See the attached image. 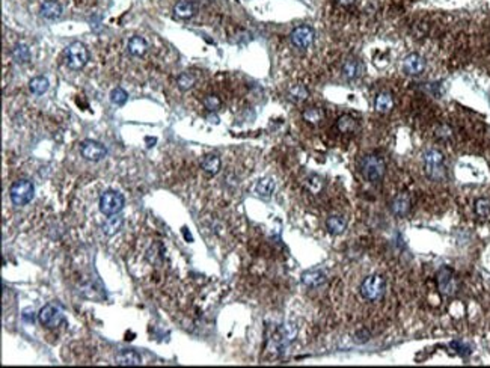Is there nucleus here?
Segmentation results:
<instances>
[{
	"label": "nucleus",
	"mask_w": 490,
	"mask_h": 368,
	"mask_svg": "<svg viewBox=\"0 0 490 368\" xmlns=\"http://www.w3.org/2000/svg\"><path fill=\"white\" fill-rule=\"evenodd\" d=\"M359 171L370 183H380L386 174V163L377 154H365L359 160Z\"/></svg>",
	"instance_id": "f257e3e1"
},
{
	"label": "nucleus",
	"mask_w": 490,
	"mask_h": 368,
	"mask_svg": "<svg viewBox=\"0 0 490 368\" xmlns=\"http://www.w3.org/2000/svg\"><path fill=\"white\" fill-rule=\"evenodd\" d=\"M424 171L425 175L433 181H442L446 177V168L443 165V154L438 150H428L424 153Z\"/></svg>",
	"instance_id": "f03ea898"
},
{
	"label": "nucleus",
	"mask_w": 490,
	"mask_h": 368,
	"mask_svg": "<svg viewBox=\"0 0 490 368\" xmlns=\"http://www.w3.org/2000/svg\"><path fill=\"white\" fill-rule=\"evenodd\" d=\"M386 290V281L380 275H370L366 276L361 284V294L363 299L376 302L383 297Z\"/></svg>",
	"instance_id": "7ed1b4c3"
},
{
	"label": "nucleus",
	"mask_w": 490,
	"mask_h": 368,
	"mask_svg": "<svg viewBox=\"0 0 490 368\" xmlns=\"http://www.w3.org/2000/svg\"><path fill=\"white\" fill-rule=\"evenodd\" d=\"M33 193H35L33 183L29 180H17L9 189V198L17 207H23L26 204H29L33 198Z\"/></svg>",
	"instance_id": "20e7f679"
},
{
	"label": "nucleus",
	"mask_w": 490,
	"mask_h": 368,
	"mask_svg": "<svg viewBox=\"0 0 490 368\" xmlns=\"http://www.w3.org/2000/svg\"><path fill=\"white\" fill-rule=\"evenodd\" d=\"M89 60V52L85 44L74 41L65 49V62L71 70H81Z\"/></svg>",
	"instance_id": "39448f33"
},
{
	"label": "nucleus",
	"mask_w": 490,
	"mask_h": 368,
	"mask_svg": "<svg viewBox=\"0 0 490 368\" xmlns=\"http://www.w3.org/2000/svg\"><path fill=\"white\" fill-rule=\"evenodd\" d=\"M126 206V199L119 192L107 190L100 196V211L106 216L118 214Z\"/></svg>",
	"instance_id": "423d86ee"
},
{
	"label": "nucleus",
	"mask_w": 490,
	"mask_h": 368,
	"mask_svg": "<svg viewBox=\"0 0 490 368\" xmlns=\"http://www.w3.org/2000/svg\"><path fill=\"white\" fill-rule=\"evenodd\" d=\"M436 284L440 294L451 297L459 291V281L454 275V272L450 267H440L436 273Z\"/></svg>",
	"instance_id": "0eeeda50"
},
{
	"label": "nucleus",
	"mask_w": 490,
	"mask_h": 368,
	"mask_svg": "<svg viewBox=\"0 0 490 368\" xmlns=\"http://www.w3.org/2000/svg\"><path fill=\"white\" fill-rule=\"evenodd\" d=\"M80 153L89 161H100V160H103L106 157L107 148L101 144V142L86 139L80 144Z\"/></svg>",
	"instance_id": "6e6552de"
},
{
	"label": "nucleus",
	"mask_w": 490,
	"mask_h": 368,
	"mask_svg": "<svg viewBox=\"0 0 490 368\" xmlns=\"http://www.w3.org/2000/svg\"><path fill=\"white\" fill-rule=\"evenodd\" d=\"M314 38H315V32L311 26H299L296 29H293V32L290 33V39L294 47L306 50L309 49L314 43Z\"/></svg>",
	"instance_id": "1a4fd4ad"
},
{
	"label": "nucleus",
	"mask_w": 490,
	"mask_h": 368,
	"mask_svg": "<svg viewBox=\"0 0 490 368\" xmlns=\"http://www.w3.org/2000/svg\"><path fill=\"white\" fill-rule=\"evenodd\" d=\"M38 317H39L41 324L46 326V328H49V329L57 328V326L64 321L62 311H60L57 306H54V305H46L44 308L39 311Z\"/></svg>",
	"instance_id": "9d476101"
},
{
	"label": "nucleus",
	"mask_w": 490,
	"mask_h": 368,
	"mask_svg": "<svg viewBox=\"0 0 490 368\" xmlns=\"http://www.w3.org/2000/svg\"><path fill=\"white\" fill-rule=\"evenodd\" d=\"M297 335V329H296V326H293L291 323H287V324H284L279 328V331L276 332L275 335V347L278 350H284V349H287V347L290 345V342L294 341Z\"/></svg>",
	"instance_id": "9b49d317"
},
{
	"label": "nucleus",
	"mask_w": 490,
	"mask_h": 368,
	"mask_svg": "<svg viewBox=\"0 0 490 368\" xmlns=\"http://www.w3.org/2000/svg\"><path fill=\"white\" fill-rule=\"evenodd\" d=\"M389 209H391V211H392L394 216H397V217H406L407 214H409L411 209H412V199H411V195H409V193H406V192L398 193V195L394 196V199L391 201Z\"/></svg>",
	"instance_id": "f8f14e48"
},
{
	"label": "nucleus",
	"mask_w": 490,
	"mask_h": 368,
	"mask_svg": "<svg viewBox=\"0 0 490 368\" xmlns=\"http://www.w3.org/2000/svg\"><path fill=\"white\" fill-rule=\"evenodd\" d=\"M425 70V59L418 53H411L403 59V71L407 76H419Z\"/></svg>",
	"instance_id": "ddd939ff"
},
{
	"label": "nucleus",
	"mask_w": 490,
	"mask_h": 368,
	"mask_svg": "<svg viewBox=\"0 0 490 368\" xmlns=\"http://www.w3.org/2000/svg\"><path fill=\"white\" fill-rule=\"evenodd\" d=\"M326 272L321 269H311V270H306L302 275V282L309 289H318L326 282Z\"/></svg>",
	"instance_id": "4468645a"
},
{
	"label": "nucleus",
	"mask_w": 490,
	"mask_h": 368,
	"mask_svg": "<svg viewBox=\"0 0 490 368\" xmlns=\"http://www.w3.org/2000/svg\"><path fill=\"white\" fill-rule=\"evenodd\" d=\"M362 70L363 67L359 59H347L341 68V73L345 80H356L358 77H361Z\"/></svg>",
	"instance_id": "2eb2a0df"
},
{
	"label": "nucleus",
	"mask_w": 490,
	"mask_h": 368,
	"mask_svg": "<svg viewBox=\"0 0 490 368\" xmlns=\"http://www.w3.org/2000/svg\"><path fill=\"white\" fill-rule=\"evenodd\" d=\"M374 107H376V110L380 115H387V113H389L392 110V107H394V98H392L391 92L383 91V92L377 94L376 101H374Z\"/></svg>",
	"instance_id": "dca6fc26"
},
{
	"label": "nucleus",
	"mask_w": 490,
	"mask_h": 368,
	"mask_svg": "<svg viewBox=\"0 0 490 368\" xmlns=\"http://www.w3.org/2000/svg\"><path fill=\"white\" fill-rule=\"evenodd\" d=\"M41 17H44L47 20H56L62 15V5L56 0H46V2L41 5L39 8Z\"/></svg>",
	"instance_id": "f3484780"
},
{
	"label": "nucleus",
	"mask_w": 490,
	"mask_h": 368,
	"mask_svg": "<svg viewBox=\"0 0 490 368\" xmlns=\"http://www.w3.org/2000/svg\"><path fill=\"white\" fill-rule=\"evenodd\" d=\"M275 189H276V184H275L273 178H270V177L261 178L255 184V193L259 198H264V199H269L273 195Z\"/></svg>",
	"instance_id": "a211bd4d"
},
{
	"label": "nucleus",
	"mask_w": 490,
	"mask_h": 368,
	"mask_svg": "<svg viewBox=\"0 0 490 368\" xmlns=\"http://www.w3.org/2000/svg\"><path fill=\"white\" fill-rule=\"evenodd\" d=\"M326 228H328V231L332 236H339L347 228V220H345L344 216L332 214V216H329L328 219H326Z\"/></svg>",
	"instance_id": "6ab92c4d"
},
{
	"label": "nucleus",
	"mask_w": 490,
	"mask_h": 368,
	"mask_svg": "<svg viewBox=\"0 0 490 368\" xmlns=\"http://www.w3.org/2000/svg\"><path fill=\"white\" fill-rule=\"evenodd\" d=\"M220 166H222V161H220V157L217 154H207V156H204L202 160H201L202 171L210 174V175H216L220 171Z\"/></svg>",
	"instance_id": "aec40b11"
},
{
	"label": "nucleus",
	"mask_w": 490,
	"mask_h": 368,
	"mask_svg": "<svg viewBox=\"0 0 490 368\" xmlns=\"http://www.w3.org/2000/svg\"><path fill=\"white\" fill-rule=\"evenodd\" d=\"M336 129L342 134H352L358 130V121L352 115H341L336 119Z\"/></svg>",
	"instance_id": "412c9836"
},
{
	"label": "nucleus",
	"mask_w": 490,
	"mask_h": 368,
	"mask_svg": "<svg viewBox=\"0 0 490 368\" xmlns=\"http://www.w3.org/2000/svg\"><path fill=\"white\" fill-rule=\"evenodd\" d=\"M115 361H116L118 365L131 367V365H140L142 364V356L134 350H121L116 355Z\"/></svg>",
	"instance_id": "4be33fe9"
},
{
	"label": "nucleus",
	"mask_w": 490,
	"mask_h": 368,
	"mask_svg": "<svg viewBox=\"0 0 490 368\" xmlns=\"http://www.w3.org/2000/svg\"><path fill=\"white\" fill-rule=\"evenodd\" d=\"M148 50V44H147V41L142 38V36H133L129 39V44H127V52L131 54V56H144Z\"/></svg>",
	"instance_id": "5701e85b"
},
{
	"label": "nucleus",
	"mask_w": 490,
	"mask_h": 368,
	"mask_svg": "<svg viewBox=\"0 0 490 368\" xmlns=\"http://www.w3.org/2000/svg\"><path fill=\"white\" fill-rule=\"evenodd\" d=\"M309 97V92L308 89H306L303 85H293L288 88L287 91V98L290 101H293V103L299 105V103H303V101Z\"/></svg>",
	"instance_id": "b1692460"
},
{
	"label": "nucleus",
	"mask_w": 490,
	"mask_h": 368,
	"mask_svg": "<svg viewBox=\"0 0 490 368\" xmlns=\"http://www.w3.org/2000/svg\"><path fill=\"white\" fill-rule=\"evenodd\" d=\"M302 118L311 126H318L324 119V112L320 107H306L302 112Z\"/></svg>",
	"instance_id": "393cba45"
},
{
	"label": "nucleus",
	"mask_w": 490,
	"mask_h": 368,
	"mask_svg": "<svg viewBox=\"0 0 490 368\" xmlns=\"http://www.w3.org/2000/svg\"><path fill=\"white\" fill-rule=\"evenodd\" d=\"M174 14L180 18L187 20V18H192L196 14V6L192 2H186V0H182V2H178L174 6Z\"/></svg>",
	"instance_id": "a878e982"
},
{
	"label": "nucleus",
	"mask_w": 490,
	"mask_h": 368,
	"mask_svg": "<svg viewBox=\"0 0 490 368\" xmlns=\"http://www.w3.org/2000/svg\"><path fill=\"white\" fill-rule=\"evenodd\" d=\"M49 85H50V83H49V80H47L46 77H43V76H39V77H33V79L29 81V89H30V92L35 94V95H43V94L47 92Z\"/></svg>",
	"instance_id": "bb28decb"
},
{
	"label": "nucleus",
	"mask_w": 490,
	"mask_h": 368,
	"mask_svg": "<svg viewBox=\"0 0 490 368\" xmlns=\"http://www.w3.org/2000/svg\"><path fill=\"white\" fill-rule=\"evenodd\" d=\"M11 54H12V59L15 60L17 64H26V62H29V59H30V50L25 44H17L12 49Z\"/></svg>",
	"instance_id": "cd10ccee"
},
{
	"label": "nucleus",
	"mask_w": 490,
	"mask_h": 368,
	"mask_svg": "<svg viewBox=\"0 0 490 368\" xmlns=\"http://www.w3.org/2000/svg\"><path fill=\"white\" fill-rule=\"evenodd\" d=\"M474 210L475 214L483 217V219H489L490 217V199L487 198H478L474 202Z\"/></svg>",
	"instance_id": "c85d7f7f"
},
{
	"label": "nucleus",
	"mask_w": 490,
	"mask_h": 368,
	"mask_svg": "<svg viewBox=\"0 0 490 368\" xmlns=\"http://www.w3.org/2000/svg\"><path fill=\"white\" fill-rule=\"evenodd\" d=\"M196 83V79L192 73H181L177 77V86L181 91H189L193 88V85Z\"/></svg>",
	"instance_id": "c756f323"
},
{
	"label": "nucleus",
	"mask_w": 490,
	"mask_h": 368,
	"mask_svg": "<svg viewBox=\"0 0 490 368\" xmlns=\"http://www.w3.org/2000/svg\"><path fill=\"white\" fill-rule=\"evenodd\" d=\"M129 98V94L122 89V88H115L112 92H110V101L113 105L116 106H122V105H126V101Z\"/></svg>",
	"instance_id": "7c9ffc66"
},
{
	"label": "nucleus",
	"mask_w": 490,
	"mask_h": 368,
	"mask_svg": "<svg viewBox=\"0 0 490 368\" xmlns=\"http://www.w3.org/2000/svg\"><path fill=\"white\" fill-rule=\"evenodd\" d=\"M323 186H324L323 178H320L318 175H311L306 180V187H308L312 193H320Z\"/></svg>",
	"instance_id": "2f4dec72"
},
{
	"label": "nucleus",
	"mask_w": 490,
	"mask_h": 368,
	"mask_svg": "<svg viewBox=\"0 0 490 368\" xmlns=\"http://www.w3.org/2000/svg\"><path fill=\"white\" fill-rule=\"evenodd\" d=\"M204 106H206V109H208L210 112H216L217 109H220L222 101L217 95H207L204 98Z\"/></svg>",
	"instance_id": "473e14b6"
},
{
	"label": "nucleus",
	"mask_w": 490,
	"mask_h": 368,
	"mask_svg": "<svg viewBox=\"0 0 490 368\" xmlns=\"http://www.w3.org/2000/svg\"><path fill=\"white\" fill-rule=\"evenodd\" d=\"M122 225V219L121 217H112L106 225H104V233L107 236H112L113 233H116Z\"/></svg>",
	"instance_id": "72a5a7b5"
},
{
	"label": "nucleus",
	"mask_w": 490,
	"mask_h": 368,
	"mask_svg": "<svg viewBox=\"0 0 490 368\" xmlns=\"http://www.w3.org/2000/svg\"><path fill=\"white\" fill-rule=\"evenodd\" d=\"M436 136L442 140H448V139H451L453 137V130L448 127V126H440L438 130H436Z\"/></svg>",
	"instance_id": "f704fd0d"
},
{
	"label": "nucleus",
	"mask_w": 490,
	"mask_h": 368,
	"mask_svg": "<svg viewBox=\"0 0 490 368\" xmlns=\"http://www.w3.org/2000/svg\"><path fill=\"white\" fill-rule=\"evenodd\" d=\"M453 347H456L457 352H459L462 356H466V355L471 353V350H469V347L464 345V344H462V342H453Z\"/></svg>",
	"instance_id": "c9c22d12"
},
{
	"label": "nucleus",
	"mask_w": 490,
	"mask_h": 368,
	"mask_svg": "<svg viewBox=\"0 0 490 368\" xmlns=\"http://www.w3.org/2000/svg\"><path fill=\"white\" fill-rule=\"evenodd\" d=\"M22 317H23V320H25L26 323H33V321H35V313H33V310H30V308L25 310L23 314H22Z\"/></svg>",
	"instance_id": "e433bc0d"
},
{
	"label": "nucleus",
	"mask_w": 490,
	"mask_h": 368,
	"mask_svg": "<svg viewBox=\"0 0 490 368\" xmlns=\"http://www.w3.org/2000/svg\"><path fill=\"white\" fill-rule=\"evenodd\" d=\"M370 340V332H366L365 329H362L361 332L356 334V341L358 342H366Z\"/></svg>",
	"instance_id": "4c0bfd02"
},
{
	"label": "nucleus",
	"mask_w": 490,
	"mask_h": 368,
	"mask_svg": "<svg viewBox=\"0 0 490 368\" xmlns=\"http://www.w3.org/2000/svg\"><path fill=\"white\" fill-rule=\"evenodd\" d=\"M336 2L342 6H353L359 2V0H336Z\"/></svg>",
	"instance_id": "58836bf2"
},
{
	"label": "nucleus",
	"mask_w": 490,
	"mask_h": 368,
	"mask_svg": "<svg viewBox=\"0 0 490 368\" xmlns=\"http://www.w3.org/2000/svg\"><path fill=\"white\" fill-rule=\"evenodd\" d=\"M207 119H208V122H211V124H219V118L216 115H210Z\"/></svg>",
	"instance_id": "ea45409f"
}]
</instances>
